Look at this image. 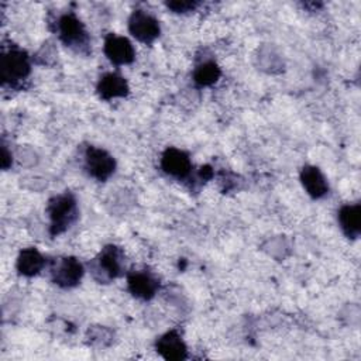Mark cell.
Instances as JSON below:
<instances>
[{"label": "cell", "mask_w": 361, "mask_h": 361, "mask_svg": "<svg viewBox=\"0 0 361 361\" xmlns=\"http://www.w3.org/2000/svg\"><path fill=\"white\" fill-rule=\"evenodd\" d=\"M48 214L51 220V234L63 233L76 219V200L71 193H62L49 200Z\"/></svg>", "instance_id": "obj_1"}, {"label": "cell", "mask_w": 361, "mask_h": 361, "mask_svg": "<svg viewBox=\"0 0 361 361\" xmlns=\"http://www.w3.org/2000/svg\"><path fill=\"white\" fill-rule=\"evenodd\" d=\"M31 71L30 59L21 49L11 48L3 52L0 59V75L4 83H16L28 76Z\"/></svg>", "instance_id": "obj_2"}, {"label": "cell", "mask_w": 361, "mask_h": 361, "mask_svg": "<svg viewBox=\"0 0 361 361\" xmlns=\"http://www.w3.org/2000/svg\"><path fill=\"white\" fill-rule=\"evenodd\" d=\"M85 166L90 176L97 180H106L116 169L114 158L104 149L89 147L85 152Z\"/></svg>", "instance_id": "obj_3"}, {"label": "cell", "mask_w": 361, "mask_h": 361, "mask_svg": "<svg viewBox=\"0 0 361 361\" xmlns=\"http://www.w3.org/2000/svg\"><path fill=\"white\" fill-rule=\"evenodd\" d=\"M123 264V254L116 245H107L102 250L93 264L94 276L99 274V281H109L120 275Z\"/></svg>", "instance_id": "obj_4"}, {"label": "cell", "mask_w": 361, "mask_h": 361, "mask_svg": "<svg viewBox=\"0 0 361 361\" xmlns=\"http://www.w3.org/2000/svg\"><path fill=\"white\" fill-rule=\"evenodd\" d=\"M128 30L138 41L149 44L159 35V23L142 10H135L128 20Z\"/></svg>", "instance_id": "obj_5"}, {"label": "cell", "mask_w": 361, "mask_h": 361, "mask_svg": "<svg viewBox=\"0 0 361 361\" xmlns=\"http://www.w3.org/2000/svg\"><path fill=\"white\" fill-rule=\"evenodd\" d=\"M61 39L72 48H82L87 44V32L82 21L72 13L63 14L58 21Z\"/></svg>", "instance_id": "obj_6"}, {"label": "cell", "mask_w": 361, "mask_h": 361, "mask_svg": "<svg viewBox=\"0 0 361 361\" xmlns=\"http://www.w3.org/2000/svg\"><path fill=\"white\" fill-rule=\"evenodd\" d=\"M83 275L82 264L73 257H65L55 262L52 268V279L63 288L75 286Z\"/></svg>", "instance_id": "obj_7"}, {"label": "cell", "mask_w": 361, "mask_h": 361, "mask_svg": "<svg viewBox=\"0 0 361 361\" xmlns=\"http://www.w3.org/2000/svg\"><path fill=\"white\" fill-rule=\"evenodd\" d=\"M104 54L110 62L116 65H127L134 61L135 51L133 44L124 38L114 34H109L104 39Z\"/></svg>", "instance_id": "obj_8"}, {"label": "cell", "mask_w": 361, "mask_h": 361, "mask_svg": "<svg viewBox=\"0 0 361 361\" xmlns=\"http://www.w3.org/2000/svg\"><path fill=\"white\" fill-rule=\"evenodd\" d=\"M161 168L165 173L175 178H185L192 169L189 155L178 148H168L161 158Z\"/></svg>", "instance_id": "obj_9"}, {"label": "cell", "mask_w": 361, "mask_h": 361, "mask_svg": "<svg viewBox=\"0 0 361 361\" xmlns=\"http://www.w3.org/2000/svg\"><path fill=\"white\" fill-rule=\"evenodd\" d=\"M130 292L140 299H151L159 286L158 279L147 271H133L127 278Z\"/></svg>", "instance_id": "obj_10"}, {"label": "cell", "mask_w": 361, "mask_h": 361, "mask_svg": "<svg viewBox=\"0 0 361 361\" xmlns=\"http://www.w3.org/2000/svg\"><path fill=\"white\" fill-rule=\"evenodd\" d=\"M157 351L171 361H179L186 357V345L178 331L165 333L157 340Z\"/></svg>", "instance_id": "obj_11"}, {"label": "cell", "mask_w": 361, "mask_h": 361, "mask_svg": "<svg viewBox=\"0 0 361 361\" xmlns=\"http://www.w3.org/2000/svg\"><path fill=\"white\" fill-rule=\"evenodd\" d=\"M97 93L102 99L110 100L114 97H124L128 93L127 80L117 73H106L97 83Z\"/></svg>", "instance_id": "obj_12"}, {"label": "cell", "mask_w": 361, "mask_h": 361, "mask_svg": "<svg viewBox=\"0 0 361 361\" xmlns=\"http://www.w3.org/2000/svg\"><path fill=\"white\" fill-rule=\"evenodd\" d=\"M300 180L306 192L314 199L323 197L329 192L326 178L316 166H303L300 171Z\"/></svg>", "instance_id": "obj_13"}, {"label": "cell", "mask_w": 361, "mask_h": 361, "mask_svg": "<svg viewBox=\"0 0 361 361\" xmlns=\"http://www.w3.org/2000/svg\"><path fill=\"white\" fill-rule=\"evenodd\" d=\"M338 221L347 237L357 238L361 231V206L344 204L338 212Z\"/></svg>", "instance_id": "obj_14"}, {"label": "cell", "mask_w": 361, "mask_h": 361, "mask_svg": "<svg viewBox=\"0 0 361 361\" xmlns=\"http://www.w3.org/2000/svg\"><path fill=\"white\" fill-rule=\"evenodd\" d=\"M45 264L44 257L35 248H25L20 252L17 258V269L25 276H32L38 274Z\"/></svg>", "instance_id": "obj_15"}, {"label": "cell", "mask_w": 361, "mask_h": 361, "mask_svg": "<svg viewBox=\"0 0 361 361\" xmlns=\"http://www.w3.org/2000/svg\"><path fill=\"white\" fill-rule=\"evenodd\" d=\"M220 75L221 71L219 65L213 61H206L196 66L193 72V80L199 86H210L219 80Z\"/></svg>", "instance_id": "obj_16"}, {"label": "cell", "mask_w": 361, "mask_h": 361, "mask_svg": "<svg viewBox=\"0 0 361 361\" xmlns=\"http://www.w3.org/2000/svg\"><path fill=\"white\" fill-rule=\"evenodd\" d=\"M168 8L176 11V13H185V11H190L193 8L197 7L196 1H190V0H176V1H168L166 3Z\"/></svg>", "instance_id": "obj_17"}, {"label": "cell", "mask_w": 361, "mask_h": 361, "mask_svg": "<svg viewBox=\"0 0 361 361\" xmlns=\"http://www.w3.org/2000/svg\"><path fill=\"white\" fill-rule=\"evenodd\" d=\"M10 164H11L10 154L7 152L6 147H3V148H1V166L6 169V168H8V165H10Z\"/></svg>", "instance_id": "obj_18"}]
</instances>
